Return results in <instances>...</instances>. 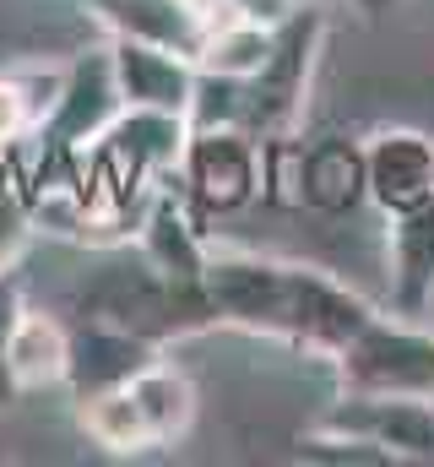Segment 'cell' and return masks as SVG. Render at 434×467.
Returning <instances> with one entry per match:
<instances>
[{"label":"cell","instance_id":"cell-1","mask_svg":"<svg viewBox=\"0 0 434 467\" xmlns=\"http://www.w3.org/2000/svg\"><path fill=\"white\" fill-rule=\"evenodd\" d=\"M202 288H207L217 327H233L266 343H288L299 353H321V358H336L342 343H353L375 321V305L358 288H347L342 277H331L326 266L239 250V244L207 250Z\"/></svg>","mask_w":434,"mask_h":467},{"label":"cell","instance_id":"cell-2","mask_svg":"<svg viewBox=\"0 0 434 467\" xmlns=\"http://www.w3.org/2000/svg\"><path fill=\"white\" fill-rule=\"evenodd\" d=\"M82 316L93 321H108V327H125L158 348H169L174 337L185 332H202V327H217L212 305H207V288H180L169 283L141 250L136 261H114L104 266L88 288H82Z\"/></svg>","mask_w":434,"mask_h":467},{"label":"cell","instance_id":"cell-3","mask_svg":"<svg viewBox=\"0 0 434 467\" xmlns=\"http://www.w3.org/2000/svg\"><path fill=\"white\" fill-rule=\"evenodd\" d=\"M321 44H326V16L315 5H299L288 22H277L266 66L244 82V130L255 141H277V136L288 141V130L305 119Z\"/></svg>","mask_w":434,"mask_h":467},{"label":"cell","instance_id":"cell-4","mask_svg":"<svg viewBox=\"0 0 434 467\" xmlns=\"http://www.w3.org/2000/svg\"><path fill=\"white\" fill-rule=\"evenodd\" d=\"M174 185L196 213H244L266 196V141H255L244 125H191Z\"/></svg>","mask_w":434,"mask_h":467},{"label":"cell","instance_id":"cell-5","mask_svg":"<svg viewBox=\"0 0 434 467\" xmlns=\"http://www.w3.org/2000/svg\"><path fill=\"white\" fill-rule=\"evenodd\" d=\"M336 380L342 391L364 397H434V332H418L413 321L375 316L353 343L336 348Z\"/></svg>","mask_w":434,"mask_h":467},{"label":"cell","instance_id":"cell-6","mask_svg":"<svg viewBox=\"0 0 434 467\" xmlns=\"http://www.w3.org/2000/svg\"><path fill=\"white\" fill-rule=\"evenodd\" d=\"M185 141H191V119L185 115L125 104V109L114 115V125L88 147V158L104 169L114 185L152 191V185L174 180V169H180V158H185Z\"/></svg>","mask_w":434,"mask_h":467},{"label":"cell","instance_id":"cell-7","mask_svg":"<svg viewBox=\"0 0 434 467\" xmlns=\"http://www.w3.org/2000/svg\"><path fill=\"white\" fill-rule=\"evenodd\" d=\"M119 109H125V99H119V82H114L108 44L104 49H88L71 66H60L55 104H49V115L38 125V147L44 152H88L114 125Z\"/></svg>","mask_w":434,"mask_h":467},{"label":"cell","instance_id":"cell-8","mask_svg":"<svg viewBox=\"0 0 434 467\" xmlns=\"http://www.w3.org/2000/svg\"><path fill=\"white\" fill-rule=\"evenodd\" d=\"M315 424L380 446L391 462H434V397H364V391H342V402H331Z\"/></svg>","mask_w":434,"mask_h":467},{"label":"cell","instance_id":"cell-9","mask_svg":"<svg viewBox=\"0 0 434 467\" xmlns=\"http://www.w3.org/2000/svg\"><path fill=\"white\" fill-rule=\"evenodd\" d=\"M364 196L391 213H413L434 202V136L413 125H386L364 141Z\"/></svg>","mask_w":434,"mask_h":467},{"label":"cell","instance_id":"cell-10","mask_svg":"<svg viewBox=\"0 0 434 467\" xmlns=\"http://www.w3.org/2000/svg\"><path fill=\"white\" fill-rule=\"evenodd\" d=\"M136 250L180 288H202V277H207V250L212 244L202 239L196 207L185 202V191H169V180L152 185V202L136 223Z\"/></svg>","mask_w":434,"mask_h":467},{"label":"cell","instance_id":"cell-11","mask_svg":"<svg viewBox=\"0 0 434 467\" xmlns=\"http://www.w3.org/2000/svg\"><path fill=\"white\" fill-rule=\"evenodd\" d=\"M88 16L104 27L108 38H136V44H158L174 55L202 49L212 11L207 0H88Z\"/></svg>","mask_w":434,"mask_h":467},{"label":"cell","instance_id":"cell-12","mask_svg":"<svg viewBox=\"0 0 434 467\" xmlns=\"http://www.w3.org/2000/svg\"><path fill=\"white\" fill-rule=\"evenodd\" d=\"M158 353H163L158 343H147V337H136L125 327H108V321L82 316V327H71L66 391L82 402V397H98V391H114V386H130Z\"/></svg>","mask_w":434,"mask_h":467},{"label":"cell","instance_id":"cell-13","mask_svg":"<svg viewBox=\"0 0 434 467\" xmlns=\"http://www.w3.org/2000/svg\"><path fill=\"white\" fill-rule=\"evenodd\" d=\"M108 60H114V82H119L125 104L191 115V93H196V60L191 55L136 44V38H108Z\"/></svg>","mask_w":434,"mask_h":467},{"label":"cell","instance_id":"cell-14","mask_svg":"<svg viewBox=\"0 0 434 467\" xmlns=\"http://www.w3.org/2000/svg\"><path fill=\"white\" fill-rule=\"evenodd\" d=\"M386 277H391V310L402 321L434 310V202L386 218Z\"/></svg>","mask_w":434,"mask_h":467},{"label":"cell","instance_id":"cell-15","mask_svg":"<svg viewBox=\"0 0 434 467\" xmlns=\"http://www.w3.org/2000/svg\"><path fill=\"white\" fill-rule=\"evenodd\" d=\"M66 369H71V327L38 305H22L11 337H5V375L16 386V397L66 386Z\"/></svg>","mask_w":434,"mask_h":467},{"label":"cell","instance_id":"cell-16","mask_svg":"<svg viewBox=\"0 0 434 467\" xmlns=\"http://www.w3.org/2000/svg\"><path fill=\"white\" fill-rule=\"evenodd\" d=\"M130 397H136V408H141V419H147L152 451H158V446H180V441L191 435V424H196V408H202L196 380H191L174 358H163V353L130 380Z\"/></svg>","mask_w":434,"mask_h":467},{"label":"cell","instance_id":"cell-17","mask_svg":"<svg viewBox=\"0 0 434 467\" xmlns=\"http://www.w3.org/2000/svg\"><path fill=\"white\" fill-rule=\"evenodd\" d=\"M299 202L315 213H353L364 196V147L358 141H321L299 152Z\"/></svg>","mask_w":434,"mask_h":467},{"label":"cell","instance_id":"cell-18","mask_svg":"<svg viewBox=\"0 0 434 467\" xmlns=\"http://www.w3.org/2000/svg\"><path fill=\"white\" fill-rule=\"evenodd\" d=\"M272 33L266 22H250V16H233V11H212V27L196 49V71H212V77H233V82H250L266 55H272Z\"/></svg>","mask_w":434,"mask_h":467},{"label":"cell","instance_id":"cell-19","mask_svg":"<svg viewBox=\"0 0 434 467\" xmlns=\"http://www.w3.org/2000/svg\"><path fill=\"white\" fill-rule=\"evenodd\" d=\"M77 419H82L88 441L104 446V451H114V457L152 451V435H147V419H141L130 386H114V391H98V397H82V402H77Z\"/></svg>","mask_w":434,"mask_h":467},{"label":"cell","instance_id":"cell-20","mask_svg":"<svg viewBox=\"0 0 434 467\" xmlns=\"http://www.w3.org/2000/svg\"><path fill=\"white\" fill-rule=\"evenodd\" d=\"M55 88H60V71H5L0 77V147L22 141V136H38V125L55 104Z\"/></svg>","mask_w":434,"mask_h":467},{"label":"cell","instance_id":"cell-21","mask_svg":"<svg viewBox=\"0 0 434 467\" xmlns=\"http://www.w3.org/2000/svg\"><path fill=\"white\" fill-rule=\"evenodd\" d=\"M33 234H38V223H33V196L22 185L0 180V272H16L22 266Z\"/></svg>","mask_w":434,"mask_h":467},{"label":"cell","instance_id":"cell-22","mask_svg":"<svg viewBox=\"0 0 434 467\" xmlns=\"http://www.w3.org/2000/svg\"><path fill=\"white\" fill-rule=\"evenodd\" d=\"M22 305H27V299H22L16 277L0 272V408L16 402V386H11V375H5V337H11V327H16V310H22Z\"/></svg>","mask_w":434,"mask_h":467},{"label":"cell","instance_id":"cell-23","mask_svg":"<svg viewBox=\"0 0 434 467\" xmlns=\"http://www.w3.org/2000/svg\"><path fill=\"white\" fill-rule=\"evenodd\" d=\"M299 5L305 0H217V11H233V16H250V22H266V27L288 22Z\"/></svg>","mask_w":434,"mask_h":467},{"label":"cell","instance_id":"cell-24","mask_svg":"<svg viewBox=\"0 0 434 467\" xmlns=\"http://www.w3.org/2000/svg\"><path fill=\"white\" fill-rule=\"evenodd\" d=\"M353 5H358L364 16H380V11H391V0H353Z\"/></svg>","mask_w":434,"mask_h":467}]
</instances>
